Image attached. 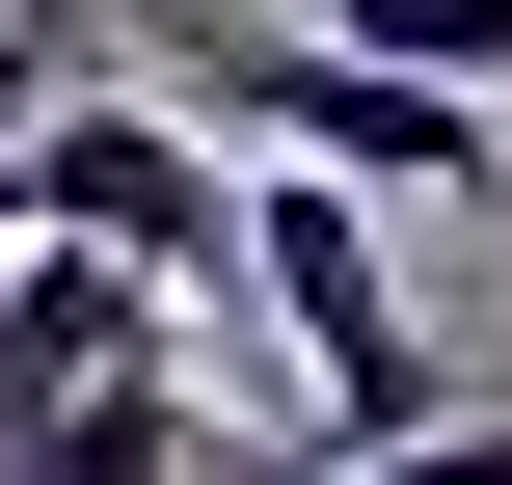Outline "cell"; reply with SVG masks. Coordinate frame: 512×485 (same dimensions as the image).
Returning <instances> with one entry per match:
<instances>
[{"label": "cell", "mask_w": 512, "mask_h": 485, "mask_svg": "<svg viewBox=\"0 0 512 485\" xmlns=\"http://www.w3.org/2000/svg\"><path fill=\"white\" fill-rule=\"evenodd\" d=\"M27 216H81V243H135L162 297H216V270H243V135L162 108V81H27Z\"/></svg>", "instance_id": "3"}, {"label": "cell", "mask_w": 512, "mask_h": 485, "mask_svg": "<svg viewBox=\"0 0 512 485\" xmlns=\"http://www.w3.org/2000/svg\"><path fill=\"white\" fill-rule=\"evenodd\" d=\"M162 108H216L243 162H351L378 216H405V189L486 216L512 189V81H432V54H378V27H324V0H270V27H243V0H162Z\"/></svg>", "instance_id": "1"}, {"label": "cell", "mask_w": 512, "mask_h": 485, "mask_svg": "<svg viewBox=\"0 0 512 485\" xmlns=\"http://www.w3.org/2000/svg\"><path fill=\"white\" fill-rule=\"evenodd\" d=\"M243 270H270V324H297V432H324V459H405V432L459 405V351L405 324V243H378L351 162H243Z\"/></svg>", "instance_id": "2"}, {"label": "cell", "mask_w": 512, "mask_h": 485, "mask_svg": "<svg viewBox=\"0 0 512 485\" xmlns=\"http://www.w3.org/2000/svg\"><path fill=\"white\" fill-rule=\"evenodd\" d=\"M324 27H378V54H432V81H512V0H324Z\"/></svg>", "instance_id": "6"}, {"label": "cell", "mask_w": 512, "mask_h": 485, "mask_svg": "<svg viewBox=\"0 0 512 485\" xmlns=\"http://www.w3.org/2000/svg\"><path fill=\"white\" fill-rule=\"evenodd\" d=\"M27 459H54V485H162V459H216V405H189V378L135 351V378H108V405H54Z\"/></svg>", "instance_id": "5"}, {"label": "cell", "mask_w": 512, "mask_h": 485, "mask_svg": "<svg viewBox=\"0 0 512 485\" xmlns=\"http://www.w3.org/2000/svg\"><path fill=\"white\" fill-rule=\"evenodd\" d=\"M135 351H162V270L81 243V216H27V243H0V459H27L54 405H108Z\"/></svg>", "instance_id": "4"}, {"label": "cell", "mask_w": 512, "mask_h": 485, "mask_svg": "<svg viewBox=\"0 0 512 485\" xmlns=\"http://www.w3.org/2000/svg\"><path fill=\"white\" fill-rule=\"evenodd\" d=\"M27 81H54V27H0V108H27Z\"/></svg>", "instance_id": "7"}]
</instances>
